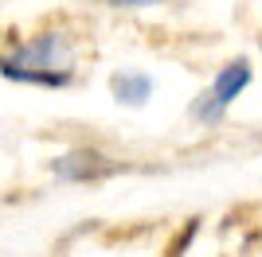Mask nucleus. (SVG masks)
<instances>
[{"mask_svg":"<svg viewBox=\"0 0 262 257\" xmlns=\"http://www.w3.org/2000/svg\"><path fill=\"white\" fill-rule=\"evenodd\" d=\"M102 171H106V164L98 152H71L63 160H55V175H63V179H90Z\"/></svg>","mask_w":262,"mask_h":257,"instance_id":"obj_3","label":"nucleus"},{"mask_svg":"<svg viewBox=\"0 0 262 257\" xmlns=\"http://www.w3.org/2000/svg\"><path fill=\"white\" fill-rule=\"evenodd\" d=\"M110 86H114V97H118V101H125V106H141L145 97H149V90H153V78L121 70V74L110 78Z\"/></svg>","mask_w":262,"mask_h":257,"instance_id":"obj_4","label":"nucleus"},{"mask_svg":"<svg viewBox=\"0 0 262 257\" xmlns=\"http://www.w3.org/2000/svg\"><path fill=\"white\" fill-rule=\"evenodd\" d=\"M247 82H251V63L247 59H235L231 66H223L215 74V82H211V90L204 94V101L196 106V117L200 121H219L223 109L239 97V90H247Z\"/></svg>","mask_w":262,"mask_h":257,"instance_id":"obj_1","label":"nucleus"},{"mask_svg":"<svg viewBox=\"0 0 262 257\" xmlns=\"http://www.w3.org/2000/svg\"><path fill=\"white\" fill-rule=\"evenodd\" d=\"M0 74L12 78V82H32V86H51V90H59V86L71 82V74L67 70H24V66H12L0 59Z\"/></svg>","mask_w":262,"mask_h":257,"instance_id":"obj_5","label":"nucleus"},{"mask_svg":"<svg viewBox=\"0 0 262 257\" xmlns=\"http://www.w3.org/2000/svg\"><path fill=\"white\" fill-rule=\"evenodd\" d=\"M110 4H118V8H145V4H161V0H110Z\"/></svg>","mask_w":262,"mask_h":257,"instance_id":"obj_6","label":"nucleus"},{"mask_svg":"<svg viewBox=\"0 0 262 257\" xmlns=\"http://www.w3.org/2000/svg\"><path fill=\"white\" fill-rule=\"evenodd\" d=\"M59 51H63V39L59 35H39V39L24 43L20 51L4 59L12 66H24V70H59Z\"/></svg>","mask_w":262,"mask_h":257,"instance_id":"obj_2","label":"nucleus"}]
</instances>
